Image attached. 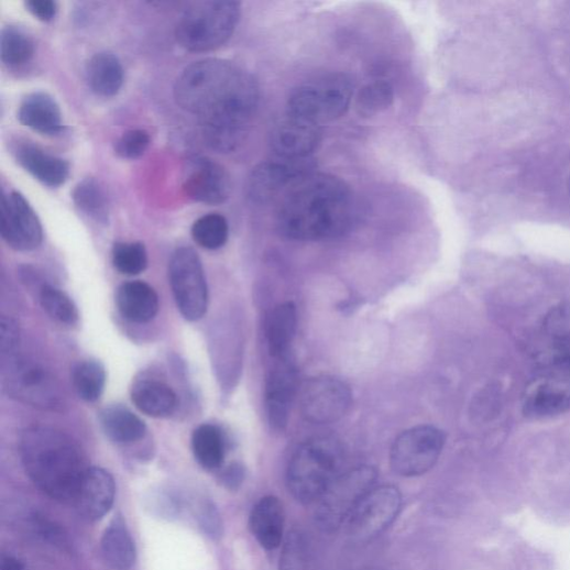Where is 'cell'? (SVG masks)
I'll use <instances>...</instances> for the list:
<instances>
[{"instance_id": "cell-1", "label": "cell", "mask_w": 570, "mask_h": 570, "mask_svg": "<svg viewBox=\"0 0 570 570\" xmlns=\"http://www.w3.org/2000/svg\"><path fill=\"white\" fill-rule=\"evenodd\" d=\"M174 98L184 111L199 118L213 150L231 152L245 139L259 107L260 90L253 76L240 66L208 58L183 70Z\"/></svg>"}, {"instance_id": "cell-2", "label": "cell", "mask_w": 570, "mask_h": 570, "mask_svg": "<svg viewBox=\"0 0 570 570\" xmlns=\"http://www.w3.org/2000/svg\"><path fill=\"white\" fill-rule=\"evenodd\" d=\"M355 218L349 185L337 176L308 173L285 191L276 213V226L285 238L318 241L342 235Z\"/></svg>"}, {"instance_id": "cell-3", "label": "cell", "mask_w": 570, "mask_h": 570, "mask_svg": "<svg viewBox=\"0 0 570 570\" xmlns=\"http://www.w3.org/2000/svg\"><path fill=\"white\" fill-rule=\"evenodd\" d=\"M20 453L29 478L43 493L74 504L89 467L73 438L53 428L33 427L22 435Z\"/></svg>"}, {"instance_id": "cell-4", "label": "cell", "mask_w": 570, "mask_h": 570, "mask_svg": "<svg viewBox=\"0 0 570 570\" xmlns=\"http://www.w3.org/2000/svg\"><path fill=\"white\" fill-rule=\"evenodd\" d=\"M343 449L330 437L305 442L293 457L288 468V487L302 504L319 502L341 473Z\"/></svg>"}, {"instance_id": "cell-5", "label": "cell", "mask_w": 570, "mask_h": 570, "mask_svg": "<svg viewBox=\"0 0 570 570\" xmlns=\"http://www.w3.org/2000/svg\"><path fill=\"white\" fill-rule=\"evenodd\" d=\"M241 6L231 0H206L189 6L176 28L179 45L189 52H210L224 45L233 35Z\"/></svg>"}, {"instance_id": "cell-6", "label": "cell", "mask_w": 570, "mask_h": 570, "mask_svg": "<svg viewBox=\"0 0 570 570\" xmlns=\"http://www.w3.org/2000/svg\"><path fill=\"white\" fill-rule=\"evenodd\" d=\"M353 89V80L347 74L321 76L293 90L288 113L317 125L333 122L349 110Z\"/></svg>"}, {"instance_id": "cell-7", "label": "cell", "mask_w": 570, "mask_h": 570, "mask_svg": "<svg viewBox=\"0 0 570 570\" xmlns=\"http://www.w3.org/2000/svg\"><path fill=\"white\" fill-rule=\"evenodd\" d=\"M3 359V383L9 395L43 410L54 412L64 406L57 380L42 364L17 354Z\"/></svg>"}, {"instance_id": "cell-8", "label": "cell", "mask_w": 570, "mask_h": 570, "mask_svg": "<svg viewBox=\"0 0 570 570\" xmlns=\"http://www.w3.org/2000/svg\"><path fill=\"white\" fill-rule=\"evenodd\" d=\"M376 471L360 465L339 474L319 501L316 520L319 528L333 533L348 523L362 500L374 489Z\"/></svg>"}, {"instance_id": "cell-9", "label": "cell", "mask_w": 570, "mask_h": 570, "mask_svg": "<svg viewBox=\"0 0 570 570\" xmlns=\"http://www.w3.org/2000/svg\"><path fill=\"white\" fill-rule=\"evenodd\" d=\"M168 275L182 316L188 321L202 319L208 311L209 291L198 253L191 248L177 249L171 257Z\"/></svg>"}, {"instance_id": "cell-10", "label": "cell", "mask_w": 570, "mask_h": 570, "mask_svg": "<svg viewBox=\"0 0 570 570\" xmlns=\"http://www.w3.org/2000/svg\"><path fill=\"white\" fill-rule=\"evenodd\" d=\"M446 442L441 430L418 426L403 432L391 452L393 470L403 478H417L437 463Z\"/></svg>"}, {"instance_id": "cell-11", "label": "cell", "mask_w": 570, "mask_h": 570, "mask_svg": "<svg viewBox=\"0 0 570 570\" xmlns=\"http://www.w3.org/2000/svg\"><path fill=\"white\" fill-rule=\"evenodd\" d=\"M403 497L394 486L374 487L348 520V533L355 542H366L384 533L397 518Z\"/></svg>"}, {"instance_id": "cell-12", "label": "cell", "mask_w": 570, "mask_h": 570, "mask_svg": "<svg viewBox=\"0 0 570 570\" xmlns=\"http://www.w3.org/2000/svg\"><path fill=\"white\" fill-rule=\"evenodd\" d=\"M350 388L333 376H318L304 385L300 393L303 416L316 425L340 420L351 407Z\"/></svg>"}, {"instance_id": "cell-13", "label": "cell", "mask_w": 570, "mask_h": 570, "mask_svg": "<svg viewBox=\"0 0 570 570\" xmlns=\"http://www.w3.org/2000/svg\"><path fill=\"white\" fill-rule=\"evenodd\" d=\"M2 237L14 250L29 252L43 242L42 223L28 200L19 193L2 199Z\"/></svg>"}, {"instance_id": "cell-14", "label": "cell", "mask_w": 570, "mask_h": 570, "mask_svg": "<svg viewBox=\"0 0 570 570\" xmlns=\"http://www.w3.org/2000/svg\"><path fill=\"white\" fill-rule=\"evenodd\" d=\"M183 188L193 200L218 206L230 198L232 183L222 165L207 157H197L188 162Z\"/></svg>"}, {"instance_id": "cell-15", "label": "cell", "mask_w": 570, "mask_h": 570, "mask_svg": "<svg viewBox=\"0 0 570 570\" xmlns=\"http://www.w3.org/2000/svg\"><path fill=\"white\" fill-rule=\"evenodd\" d=\"M309 160L271 161L253 168L248 182V196L259 205L273 201L299 177L311 173Z\"/></svg>"}, {"instance_id": "cell-16", "label": "cell", "mask_w": 570, "mask_h": 570, "mask_svg": "<svg viewBox=\"0 0 570 570\" xmlns=\"http://www.w3.org/2000/svg\"><path fill=\"white\" fill-rule=\"evenodd\" d=\"M299 391L298 372L288 355L276 359L265 387V405L270 424L282 429L288 424L294 399Z\"/></svg>"}, {"instance_id": "cell-17", "label": "cell", "mask_w": 570, "mask_h": 570, "mask_svg": "<svg viewBox=\"0 0 570 570\" xmlns=\"http://www.w3.org/2000/svg\"><path fill=\"white\" fill-rule=\"evenodd\" d=\"M320 142L319 125L291 116L279 121L271 133V147L281 160H308Z\"/></svg>"}, {"instance_id": "cell-18", "label": "cell", "mask_w": 570, "mask_h": 570, "mask_svg": "<svg viewBox=\"0 0 570 570\" xmlns=\"http://www.w3.org/2000/svg\"><path fill=\"white\" fill-rule=\"evenodd\" d=\"M114 498L116 482L112 474L102 468L89 467L73 505L83 519L98 522L111 511Z\"/></svg>"}, {"instance_id": "cell-19", "label": "cell", "mask_w": 570, "mask_h": 570, "mask_svg": "<svg viewBox=\"0 0 570 570\" xmlns=\"http://www.w3.org/2000/svg\"><path fill=\"white\" fill-rule=\"evenodd\" d=\"M570 410V382L545 379L534 384L524 398L523 413L526 418L540 420Z\"/></svg>"}, {"instance_id": "cell-20", "label": "cell", "mask_w": 570, "mask_h": 570, "mask_svg": "<svg viewBox=\"0 0 570 570\" xmlns=\"http://www.w3.org/2000/svg\"><path fill=\"white\" fill-rule=\"evenodd\" d=\"M20 165L48 187H58L69 176L68 163L32 143H21L14 150Z\"/></svg>"}, {"instance_id": "cell-21", "label": "cell", "mask_w": 570, "mask_h": 570, "mask_svg": "<svg viewBox=\"0 0 570 570\" xmlns=\"http://www.w3.org/2000/svg\"><path fill=\"white\" fill-rule=\"evenodd\" d=\"M18 119L24 127L45 135H58L64 130L58 105L42 91L30 94L23 100Z\"/></svg>"}, {"instance_id": "cell-22", "label": "cell", "mask_w": 570, "mask_h": 570, "mask_svg": "<svg viewBox=\"0 0 570 570\" xmlns=\"http://www.w3.org/2000/svg\"><path fill=\"white\" fill-rule=\"evenodd\" d=\"M284 525V507L278 498L274 496L264 497L253 507L250 516V528L264 549L274 550L281 545Z\"/></svg>"}, {"instance_id": "cell-23", "label": "cell", "mask_w": 570, "mask_h": 570, "mask_svg": "<svg viewBox=\"0 0 570 570\" xmlns=\"http://www.w3.org/2000/svg\"><path fill=\"white\" fill-rule=\"evenodd\" d=\"M117 305L122 316L134 324L152 321L160 310V299L150 284L131 281L121 285Z\"/></svg>"}, {"instance_id": "cell-24", "label": "cell", "mask_w": 570, "mask_h": 570, "mask_svg": "<svg viewBox=\"0 0 570 570\" xmlns=\"http://www.w3.org/2000/svg\"><path fill=\"white\" fill-rule=\"evenodd\" d=\"M86 78L90 89L102 98H112L124 83L121 61L112 53L95 54L86 67Z\"/></svg>"}, {"instance_id": "cell-25", "label": "cell", "mask_w": 570, "mask_h": 570, "mask_svg": "<svg viewBox=\"0 0 570 570\" xmlns=\"http://www.w3.org/2000/svg\"><path fill=\"white\" fill-rule=\"evenodd\" d=\"M132 402L136 408L153 418L172 415L177 406L173 390L158 380H139L132 388Z\"/></svg>"}, {"instance_id": "cell-26", "label": "cell", "mask_w": 570, "mask_h": 570, "mask_svg": "<svg viewBox=\"0 0 570 570\" xmlns=\"http://www.w3.org/2000/svg\"><path fill=\"white\" fill-rule=\"evenodd\" d=\"M297 328V310L287 303L275 307L266 321V339L270 353L275 359L288 355Z\"/></svg>"}, {"instance_id": "cell-27", "label": "cell", "mask_w": 570, "mask_h": 570, "mask_svg": "<svg viewBox=\"0 0 570 570\" xmlns=\"http://www.w3.org/2000/svg\"><path fill=\"white\" fill-rule=\"evenodd\" d=\"M106 435L118 443H132L146 434L144 421L129 408L114 405L107 407L100 416Z\"/></svg>"}, {"instance_id": "cell-28", "label": "cell", "mask_w": 570, "mask_h": 570, "mask_svg": "<svg viewBox=\"0 0 570 570\" xmlns=\"http://www.w3.org/2000/svg\"><path fill=\"white\" fill-rule=\"evenodd\" d=\"M76 208L90 220L108 224L110 221V199L103 185L91 177L79 182L73 191Z\"/></svg>"}, {"instance_id": "cell-29", "label": "cell", "mask_w": 570, "mask_h": 570, "mask_svg": "<svg viewBox=\"0 0 570 570\" xmlns=\"http://www.w3.org/2000/svg\"><path fill=\"white\" fill-rule=\"evenodd\" d=\"M102 553L106 561L117 570H128L135 562V545L122 519H116L106 530Z\"/></svg>"}, {"instance_id": "cell-30", "label": "cell", "mask_w": 570, "mask_h": 570, "mask_svg": "<svg viewBox=\"0 0 570 570\" xmlns=\"http://www.w3.org/2000/svg\"><path fill=\"white\" fill-rule=\"evenodd\" d=\"M75 392L87 403L98 402L106 390L107 371L105 365L95 360L79 362L73 371Z\"/></svg>"}, {"instance_id": "cell-31", "label": "cell", "mask_w": 570, "mask_h": 570, "mask_svg": "<svg viewBox=\"0 0 570 570\" xmlns=\"http://www.w3.org/2000/svg\"><path fill=\"white\" fill-rule=\"evenodd\" d=\"M193 449L198 462L208 470L219 468L226 454V443L221 430L213 425H202L193 436Z\"/></svg>"}, {"instance_id": "cell-32", "label": "cell", "mask_w": 570, "mask_h": 570, "mask_svg": "<svg viewBox=\"0 0 570 570\" xmlns=\"http://www.w3.org/2000/svg\"><path fill=\"white\" fill-rule=\"evenodd\" d=\"M35 54L33 39L21 29L9 26L0 36V56L6 65L19 67L29 63Z\"/></svg>"}, {"instance_id": "cell-33", "label": "cell", "mask_w": 570, "mask_h": 570, "mask_svg": "<svg viewBox=\"0 0 570 570\" xmlns=\"http://www.w3.org/2000/svg\"><path fill=\"white\" fill-rule=\"evenodd\" d=\"M394 103V88L387 81L365 85L359 92L357 108L363 117H374L390 109Z\"/></svg>"}, {"instance_id": "cell-34", "label": "cell", "mask_w": 570, "mask_h": 570, "mask_svg": "<svg viewBox=\"0 0 570 570\" xmlns=\"http://www.w3.org/2000/svg\"><path fill=\"white\" fill-rule=\"evenodd\" d=\"M43 309L55 321L74 326L79 319L78 310L73 300L53 285H43L40 293Z\"/></svg>"}, {"instance_id": "cell-35", "label": "cell", "mask_w": 570, "mask_h": 570, "mask_svg": "<svg viewBox=\"0 0 570 570\" xmlns=\"http://www.w3.org/2000/svg\"><path fill=\"white\" fill-rule=\"evenodd\" d=\"M193 237L200 246L208 250H218L228 242V221L218 213L205 216L194 224Z\"/></svg>"}, {"instance_id": "cell-36", "label": "cell", "mask_w": 570, "mask_h": 570, "mask_svg": "<svg viewBox=\"0 0 570 570\" xmlns=\"http://www.w3.org/2000/svg\"><path fill=\"white\" fill-rule=\"evenodd\" d=\"M278 569L309 570V542L302 530L295 529L285 538Z\"/></svg>"}, {"instance_id": "cell-37", "label": "cell", "mask_w": 570, "mask_h": 570, "mask_svg": "<svg viewBox=\"0 0 570 570\" xmlns=\"http://www.w3.org/2000/svg\"><path fill=\"white\" fill-rule=\"evenodd\" d=\"M147 251L141 242H120L113 248V264L125 275H139L147 267Z\"/></svg>"}, {"instance_id": "cell-38", "label": "cell", "mask_w": 570, "mask_h": 570, "mask_svg": "<svg viewBox=\"0 0 570 570\" xmlns=\"http://www.w3.org/2000/svg\"><path fill=\"white\" fill-rule=\"evenodd\" d=\"M538 359L542 364L570 371V331L552 336L549 346L539 354Z\"/></svg>"}, {"instance_id": "cell-39", "label": "cell", "mask_w": 570, "mask_h": 570, "mask_svg": "<svg viewBox=\"0 0 570 570\" xmlns=\"http://www.w3.org/2000/svg\"><path fill=\"white\" fill-rule=\"evenodd\" d=\"M151 138L144 130H131L124 133L116 143L117 154L125 160L141 157L149 149Z\"/></svg>"}, {"instance_id": "cell-40", "label": "cell", "mask_w": 570, "mask_h": 570, "mask_svg": "<svg viewBox=\"0 0 570 570\" xmlns=\"http://www.w3.org/2000/svg\"><path fill=\"white\" fill-rule=\"evenodd\" d=\"M20 337L18 324L12 318L3 316L0 320V351L3 358L17 354Z\"/></svg>"}, {"instance_id": "cell-41", "label": "cell", "mask_w": 570, "mask_h": 570, "mask_svg": "<svg viewBox=\"0 0 570 570\" xmlns=\"http://www.w3.org/2000/svg\"><path fill=\"white\" fill-rule=\"evenodd\" d=\"M198 519L201 528L209 537L218 539L222 536L223 524L221 515L211 502H206L201 505Z\"/></svg>"}, {"instance_id": "cell-42", "label": "cell", "mask_w": 570, "mask_h": 570, "mask_svg": "<svg viewBox=\"0 0 570 570\" xmlns=\"http://www.w3.org/2000/svg\"><path fill=\"white\" fill-rule=\"evenodd\" d=\"M25 6L28 11L42 22H51L57 13V6L53 0H29Z\"/></svg>"}, {"instance_id": "cell-43", "label": "cell", "mask_w": 570, "mask_h": 570, "mask_svg": "<svg viewBox=\"0 0 570 570\" xmlns=\"http://www.w3.org/2000/svg\"><path fill=\"white\" fill-rule=\"evenodd\" d=\"M244 480V470L240 464H231L221 476V482L228 490L235 491L240 487Z\"/></svg>"}, {"instance_id": "cell-44", "label": "cell", "mask_w": 570, "mask_h": 570, "mask_svg": "<svg viewBox=\"0 0 570 570\" xmlns=\"http://www.w3.org/2000/svg\"><path fill=\"white\" fill-rule=\"evenodd\" d=\"M0 569L2 570H24V564L21 560L13 556H2V562H0Z\"/></svg>"}, {"instance_id": "cell-45", "label": "cell", "mask_w": 570, "mask_h": 570, "mask_svg": "<svg viewBox=\"0 0 570 570\" xmlns=\"http://www.w3.org/2000/svg\"><path fill=\"white\" fill-rule=\"evenodd\" d=\"M568 193H569V197H570V177H569V182H568Z\"/></svg>"}]
</instances>
